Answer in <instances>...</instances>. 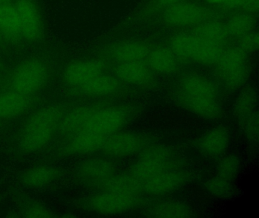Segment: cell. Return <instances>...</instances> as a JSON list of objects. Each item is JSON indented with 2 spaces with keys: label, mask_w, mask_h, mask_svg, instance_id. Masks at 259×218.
Wrapping results in <instances>:
<instances>
[{
  "label": "cell",
  "mask_w": 259,
  "mask_h": 218,
  "mask_svg": "<svg viewBox=\"0 0 259 218\" xmlns=\"http://www.w3.org/2000/svg\"><path fill=\"white\" fill-rule=\"evenodd\" d=\"M62 115L54 106L44 107L32 115L21 131L19 146L25 153H33L45 148L59 129Z\"/></svg>",
  "instance_id": "6da1fadb"
},
{
  "label": "cell",
  "mask_w": 259,
  "mask_h": 218,
  "mask_svg": "<svg viewBox=\"0 0 259 218\" xmlns=\"http://www.w3.org/2000/svg\"><path fill=\"white\" fill-rule=\"evenodd\" d=\"M224 12L211 6L187 0L163 11L155 17L160 24L170 27L186 28L213 19H223Z\"/></svg>",
  "instance_id": "7a4b0ae2"
},
{
  "label": "cell",
  "mask_w": 259,
  "mask_h": 218,
  "mask_svg": "<svg viewBox=\"0 0 259 218\" xmlns=\"http://www.w3.org/2000/svg\"><path fill=\"white\" fill-rule=\"evenodd\" d=\"M166 45L183 62L191 61L204 65H215L226 47L203 40L190 32L172 35Z\"/></svg>",
  "instance_id": "3957f363"
},
{
  "label": "cell",
  "mask_w": 259,
  "mask_h": 218,
  "mask_svg": "<svg viewBox=\"0 0 259 218\" xmlns=\"http://www.w3.org/2000/svg\"><path fill=\"white\" fill-rule=\"evenodd\" d=\"M215 66L218 78L227 90L240 88L249 74L248 54L237 45L225 47Z\"/></svg>",
  "instance_id": "277c9868"
},
{
  "label": "cell",
  "mask_w": 259,
  "mask_h": 218,
  "mask_svg": "<svg viewBox=\"0 0 259 218\" xmlns=\"http://www.w3.org/2000/svg\"><path fill=\"white\" fill-rule=\"evenodd\" d=\"M48 65L38 59H31L19 64L10 77L12 89L27 95L40 91L48 81Z\"/></svg>",
  "instance_id": "5b68a950"
},
{
  "label": "cell",
  "mask_w": 259,
  "mask_h": 218,
  "mask_svg": "<svg viewBox=\"0 0 259 218\" xmlns=\"http://www.w3.org/2000/svg\"><path fill=\"white\" fill-rule=\"evenodd\" d=\"M172 153L165 146H153L142 151L132 167L131 174L141 182L170 168Z\"/></svg>",
  "instance_id": "8992f818"
},
{
  "label": "cell",
  "mask_w": 259,
  "mask_h": 218,
  "mask_svg": "<svg viewBox=\"0 0 259 218\" xmlns=\"http://www.w3.org/2000/svg\"><path fill=\"white\" fill-rule=\"evenodd\" d=\"M141 198L138 194H122L103 190L92 195L88 201L89 208L101 214L124 213L139 205Z\"/></svg>",
  "instance_id": "52a82bcc"
},
{
  "label": "cell",
  "mask_w": 259,
  "mask_h": 218,
  "mask_svg": "<svg viewBox=\"0 0 259 218\" xmlns=\"http://www.w3.org/2000/svg\"><path fill=\"white\" fill-rule=\"evenodd\" d=\"M16 9L22 29V38L28 42H39L45 36L41 13L34 0H16Z\"/></svg>",
  "instance_id": "ba28073f"
},
{
  "label": "cell",
  "mask_w": 259,
  "mask_h": 218,
  "mask_svg": "<svg viewBox=\"0 0 259 218\" xmlns=\"http://www.w3.org/2000/svg\"><path fill=\"white\" fill-rule=\"evenodd\" d=\"M152 45L145 41L130 39L111 42L103 47L101 54L116 64L144 61Z\"/></svg>",
  "instance_id": "9c48e42d"
},
{
  "label": "cell",
  "mask_w": 259,
  "mask_h": 218,
  "mask_svg": "<svg viewBox=\"0 0 259 218\" xmlns=\"http://www.w3.org/2000/svg\"><path fill=\"white\" fill-rule=\"evenodd\" d=\"M146 144L147 139L142 135L132 132H116L107 136L101 149L111 157H128L142 151Z\"/></svg>",
  "instance_id": "30bf717a"
},
{
  "label": "cell",
  "mask_w": 259,
  "mask_h": 218,
  "mask_svg": "<svg viewBox=\"0 0 259 218\" xmlns=\"http://www.w3.org/2000/svg\"><path fill=\"white\" fill-rule=\"evenodd\" d=\"M128 118V112L119 107L97 108L85 130L108 136L123 127Z\"/></svg>",
  "instance_id": "8fae6325"
},
{
  "label": "cell",
  "mask_w": 259,
  "mask_h": 218,
  "mask_svg": "<svg viewBox=\"0 0 259 218\" xmlns=\"http://www.w3.org/2000/svg\"><path fill=\"white\" fill-rule=\"evenodd\" d=\"M107 63L103 59H85L69 64L63 71L66 84L78 88L98 74L105 72Z\"/></svg>",
  "instance_id": "7c38bea8"
},
{
  "label": "cell",
  "mask_w": 259,
  "mask_h": 218,
  "mask_svg": "<svg viewBox=\"0 0 259 218\" xmlns=\"http://www.w3.org/2000/svg\"><path fill=\"white\" fill-rule=\"evenodd\" d=\"M114 75L124 83L143 88L155 86V73L144 61L116 64Z\"/></svg>",
  "instance_id": "4fadbf2b"
},
{
  "label": "cell",
  "mask_w": 259,
  "mask_h": 218,
  "mask_svg": "<svg viewBox=\"0 0 259 218\" xmlns=\"http://www.w3.org/2000/svg\"><path fill=\"white\" fill-rule=\"evenodd\" d=\"M116 174V166L110 160L92 158L83 161L77 168L78 180L89 186H102Z\"/></svg>",
  "instance_id": "5bb4252c"
},
{
  "label": "cell",
  "mask_w": 259,
  "mask_h": 218,
  "mask_svg": "<svg viewBox=\"0 0 259 218\" xmlns=\"http://www.w3.org/2000/svg\"><path fill=\"white\" fill-rule=\"evenodd\" d=\"M187 178V173L170 168L143 182L142 189L151 195H166L182 187Z\"/></svg>",
  "instance_id": "9a60e30c"
},
{
  "label": "cell",
  "mask_w": 259,
  "mask_h": 218,
  "mask_svg": "<svg viewBox=\"0 0 259 218\" xmlns=\"http://www.w3.org/2000/svg\"><path fill=\"white\" fill-rule=\"evenodd\" d=\"M144 62L154 73L163 75L178 72L183 62L167 45H152Z\"/></svg>",
  "instance_id": "2e32d148"
},
{
  "label": "cell",
  "mask_w": 259,
  "mask_h": 218,
  "mask_svg": "<svg viewBox=\"0 0 259 218\" xmlns=\"http://www.w3.org/2000/svg\"><path fill=\"white\" fill-rule=\"evenodd\" d=\"M107 136L92 130H84L72 135L65 144L63 152L69 155H78L95 152L101 149Z\"/></svg>",
  "instance_id": "e0dca14e"
},
{
  "label": "cell",
  "mask_w": 259,
  "mask_h": 218,
  "mask_svg": "<svg viewBox=\"0 0 259 218\" xmlns=\"http://www.w3.org/2000/svg\"><path fill=\"white\" fill-rule=\"evenodd\" d=\"M230 142V134L224 126H218L207 130L197 142V148L203 155L217 157L224 154Z\"/></svg>",
  "instance_id": "ac0fdd59"
},
{
  "label": "cell",
  "mask_w": 259,
  "mask_h": 218,
  "mask_svg": "<svg viewBox=\"0 0 259 218\" xmlns=\"http://www.w3.org/2000/svg\"><path fill=\"white\" fill-rule=\"evenodd\" d=\"M177 98L182 107L201 118L216 119L222 113V108L218 99L194 96L180 91L177 94Z\"/></svg>",
  "instance_id": "d6986e66"
},
{
  "label": "cell",
  "mask_w": 259,
  "mask_h": 218,
  "mask_svg": "<svg viewBox=\"0 0 259 218\" xmlns=\"http://www.w3.org/2000/svg\"><path fill=\"white\" fill-rule=\"evenodd\" d=\"M123 84L124 83L116 76L104 72L91 79L76 89L81 94L88 96H108L120 92Z\"/></svg>",
  "instance_id": "ffe728a7"
},
{
  "label": "cell",
  "mask_w": 259,
  "mask_h": 218,
  "mask_svg": "<svg viewBox=\"0 0 259 218\" xmlns=\"http://www.w3.org/2000/svg\"><path fill=\"white\" fill-rule=\"evenodd\" d=\"M179 91L194 96L218 99V89L216 85L204 76L195 73L186 74L179 83Z\"/></svg>",
  "instance_id": "44dd1931"
},
{
  "label": "cell",
  "mask_w": 259,
  "mask_h": 218,
  "mask_svg": "<svg viewBox=\"0 0 259 218\" xmlns=\"http://www.w3.org/2000/svg\"><path fill=\"white\" fill-rule=\"evenodd\" d=\"M0 36L13 42L23 39L17 9L13 2L0 3Z\"/></svg>",
  "instance_id": "7402d4cb"
},
{
  "label": "cell",
  "mask_w": 259,
  "mask_h": 218,
  "mask_svg": "<svg viewBox=\"0 0 259 218\" xmlns=\"http://www.w3.org/2000/svg\"><path fill=\"white\" fill-rule=\"evenodd\" d=\"M31 105L29 95L13 90L0 94V118L10 120L19 118Z\"/></svg>",
  "instance_id": "603a6c76"
},
{
  "label": "cell",
  "mask_w": 259,
  "mask_h": 218,
  "mask_svg": "<svg viewBox=\"0 0 259 218\" xmlns=\"http://www.w3.org/2000/svg\"><path fill=\"white\" fill-rule=\"evenodd\" d=\"M190 33L203 40L224 46H226L228 41L231 39L223 19L210 20L201 23L191 28Z\"/></svg>",
  "instance_id": "cb8c5ba5"
},
{
  "label": "cell",
  "mask_w": 259,
  "mask_h": 218,
  "mask_svg": "<svg viewBox=\"0 0 259 218\" xmlns=\"http://www.w3.org/2000/svg\"><path fill=\"white\" fill-rule=\"evenodd\" d=\"M97 107L81 106L62 117L59 129L65 134L73 135L85 130Z\"/></svg>",
  "instance_id": "d4e9b609"
},
{
  "label": "cell",
  "mask_w": 259,
  "mask_h": 218,
  "mask_svg": "<svg viewBox=\"0 0 259 218\" xmlns=\"http://www.w3.org/2000/svg\"><path fill=\"white\" fill-rule=\"evenodd\" d=\"M184 1L187 0H148L137 12L132 15L130 19L127 20L126 22L122 24V27L147 22L155 18L163 11Z\"/></svg>",
  "instance_id": "484cf974"
},
{
  "label": "cell",
  "mask_w": 259,
  "mask_h": 218,
  "mask_svg": "<svg viewBox=\"0 0 259 218\" xmlns=\"http://www.w3.org/2000/svg\"><path fill=\"white\" fill-rule=\"evenodd\" d=\"M60 171L55 167L40 165L27 170L22 176V182L28 187L40 188L57 180Z\"/></svg>",
  "instance_id": "4316f807"
},
{
  "label": "cell",
  "mask_w": 259,
  "mask_h": 218,
  "mask_svg": "<svg viewBox=\"0 0 259 218\" xmlns=\"http://www.w3.org/2000/svg\"><path fill=\"white\" fill-rule=\"evenodd\" d=\"M257 15L245 12H236L224 20L230 38L240 37L242 35L255 30Z\"/></svg>",
  "instance_id": "83f0119b"
},
{
  "label": "cell",
  "mask_w": 259,
  "mask_h": 218,
  "mask_svg": "<svg viewBox=\"0 0 259 218\" xmlns=\"http://www.w3.org/2000/svg\"><path fill=\"white\" fill-rule=\"evenodd\" d=\"M103 190L122 194H138L142 189V182L130 173L112 176L101 186Z\"/></svg>",
  "instance_id": "f1b7e54d"
},
{
  "label": "cell",
  "mask_w": 259,
  "mask_h": 218,
  "mask_svg": "<svg viewBox=\"0 0 259 218\" xmlns=\"http://www.w3.org/2000/svg\"><path fill=\"white\" fill-rule=\"evenodd\" d=\"M147 216L154 217H188L191 210L187 206L178 201H166L153 206L147 210Z\"/></svg>",
  "instance_id": "f546056e"
},
{
  "label": "cell",
  "mask_w": 259,
  "mask_h": 218,
  "mask_svg": "<svg viewBox=\"0 0 259 218\" xmlns=\"http://www.w3.org/2000/svg\"><path fill=\"white\" fill-rule=\"evenodd\" d=\"M257 104V93L253 88L248 87L241 92L233 107L235 116L243 119L254 113Z\"/></svg>",
  "instance_id": "4dcf8cb0"
},
{
  "label": "cell",
  "mask_w": 259,
  "mask_h": 218,
  "mask_svg": "<svg viewBox=\"0 0 259 218\" xmlns=\"http://www.w3.org/2000/svg\"><path fill=\"white\" fill-rule=\"evenodd\" d=\"M205 187L210 195L217 198H227L233 193V186L230 180H226L218 175L209 179L206 183Z\"/></svg>",
  "instance_id": "1f68e13d"
},
{
  "label": "cell",
  "mask_w": 259,
  "mask_h": 218,
  "mask_svg": "<svg viewBox=\"0 0 259 218\" xmlns=\"http://www.w3.org/2000/svg\"><path fill=\"white\" fill-rule=\"evenodd\" d=\"M240 169V161L235 155L224 157L218 165L217 175L231 181Z\"/></svg>",
  "instance_id": "d6a6232c"
},
{
  "label": "cell",
  "mask_w": 259,
  "mask_h": 218,
  "mask_svg": "<svg viewBox=\"0 0 259 218\" xmlns=\"http://www.w3.org/2000/svg\"><path fill=\"white\" fill-rule=\"evenodd\" d=\"M259 0H228L219 9L223 12L236 11L245 12L257 15Z\"/></svg>",
  "instance_id": "836d02e7"
},
{
  "label": "cell",
  "mask_w": 259,
  "mask_h": 218,
  "mask_svg": "<svg viewBox=\"0 0 259 218\" xmlns=\"http://www.w3.org/2000/svg\"><path fill=\"white\" fill-rule=\"evenodd\" d=\"M237 46L247 54L254 52L258 48V33L256 30L248 32L237 38Z\"/></svg>",
  "instance_id": "e575fe53"
},
{
  "label": "cell",
  "mask_w": 259,
  "mask_h": 218,
  "mask_svg": "<svg viewBox=\"0 0 259 218\" xmlns=\"http://www.w3.org/2000/svg\"><path fill=\"white\" fill-rule=\"evenodd\" d=\"M243 133L245 137L251 142H256L258 136V119L257 113H252L243 118Z\"/></svg>",
  "instance_id": "d590c367"
},
{
  "label": "cell",
  "mask_w": 259,
  "mask_h": 218,
  "mask_svg": "<svg viewBox=\"0 0 259 218\" xmlns=\"http://www.w3.org/2000/svg\"><path fill=\"white\" fill-rule=\"evenodd\" d=\"M25 216L27 217H48L50 211L46 207L42 204H32L25 208Z\"/></svg>",
  "instance_id": "8d00e7d4"
},
{
  "label": "cell",
  "mask_w": 259,
  "mask_h": 218,
  "mask_svg": "<svg viewBox=\"0 0 259 218\" xmlns=\"http://www.w3.org/2000/svg\"><path fill=\"white\" fill-rule=\"evenodd\" d=\"M205 1L210 3V5H213V6H218V8H220L224 3H227L228 0H205Z\"/></svg>",
  "instance_id": "74e56055"
},
{
  "label": "cell",
  "mask_w": 259,
  "mask_h": 218,
  "mask_svg": "<svg viewBox=\"0 0 259 218\" xmlns=\"http://www.w3.org/2000/svg\"><path fill=\"white\" fill-rule=\"evenodd\" d=\"M12 1H13V0H0V3H10V2Z\"/></svg>",
  "instance_id": "f35d334b"
}]
</instances>
